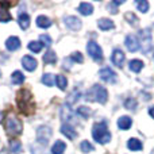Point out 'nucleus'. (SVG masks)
Wrapping results in <instances>:
<instances>
[{
    "label": "nucleus",
    "instance_id": "nucleus-22",
    "mask_svg": "<svg viewBox=\"0 0 154 154\" xmlns=\"http://www.w3.org/2000/svg\"><path fill=\"white\" fill-rule=\"evenodd\" d=\"M61 118L64 120H73L75 119V114L72 112V109L68 106H64L61 108Z\"/></svg>",
    "mask_w": 154,
    "mask_h": 154
},
{
    "label": "nucleus",
    "instance_id": "nucleus-15",
    "mask_svg": "<svg viewBox=\"0 0 154 154\" xmlns=\"http://www.w3.org/2000/svg\"><path fill=\"white\" fill-rule=\"evenodd\" d=\"M131 125H133V120H131L130 116H120L118 119V127L120 130H128L131 127Z\"/></svg>",
    "mask_w": 154,
    "mask_h": 154
},
{
    "label": "nucleus",
    "instance_id": "nucleus-26",
    "mask_svg": "<svg viewBox=\"0 0 154 154\" xmlns=\"http://www.w3.org/2000/svg\"><path fill=\"white\" fill-rule=\"evenodd\" d=\"M43 61H45L46 64H56V62H57L56 53H54V51H51V50L46 51V54L43 56Z\"/></svg>",
    "mask_w": 154,
    "mask_h": 154
},
{
    "label": "nucleus",
    "instance_id": "nucleus-23",
    "mask_svg": "<svg viewBox=\"0 0 154 154\" xmlns=\"http://www.w3.org/2000/svg\"><path fill=\"white\" fill-rule=\"evenodd\" d=\"M128 66H130V69L133 70V72L139 73L142 70V68H143V62H142L141 60H131Z\"/></svg>",
    "mask_w": 154,
    "mask_h": 154
},
{
    "label": "nucleus",
    "instance_id": "nucleus-42",
    "mask_svg": "<svg viewBox=\"0 0 154 154\" xmlns=\"http://www.w3.org/2000/svg\"><path fill=\"white\" fill-rule=\"evenodd\" d=\"M0 76H2V72H0Z\"/></svg>",
    "mask_w": 154,
    "mask_h": 154
},
{
    "label": "nucleus",
    "instance_id": "nucleus-29",
    "mask_svg": "<svg viewBox=\"0 0 154 154\" xmlns=\"http://www.w3.org/2000/svg\"><path fill=\"white\" fill-rule=\"evenodd\" d=\"M43 45L41 42H37V41H31V42L29 43V49L32 51V53H39L41 50H42Z\"/></svg>",
    "mask_w": 154,
    "mask_h": 154
},
{
    "label": "nucleus",
    "instance_id": "nucleus-31",
    "mask_svg": "<svg viewBox=\"0 0 154 154\" xmlns=\"http://www.w3.org/2000/svg\"><path fill=\"white\" fill-rule=\"evenodd\" d=\"M137 106H138V101H137L134 97H127L125 100V107L128 109H131V111H134V109L137 108Z\"/></svg>",
    "mask_w": 154,
    "mask_h": 154
},
{
    "label": "nucleus",
    "instance_id": "nucleus-5",
    "mask_svg": "<svg viewBox=\"0 0 154 154\" xmlns=\"http://www.w3.org/2000/svg\"><path fill=\"white\" fill-rule=\"evenodd\" d=\"M138 42H139V48L142 49L145 54L149 53V50L152 49V32L149 29H143L138 32Z\"/></svg>",
    "mask_w": 154,
    "mask_h": 154
},
{
    "label": "nucleus",
    "instance_id": "nucleus-30",
    "mask_svg": "<svg viewBox=\"0 0 154 154\" xmlns=\"http://www.w3.org/2000/svg\"><path fill=\"white\" fill-rule=\"evenodd\" d=\"M125 18H126V20H127L133 27H137V26H138V22H139V20H138V18H137V16L134 15L133 12H127V14L125 15Z\"/></svg>",
    "mask_w": 154,
    "mask_h": 154
},
{
    "label": "nucleus",
    "instance_id": "nucleus-6",
    "mask_svg": "<svg viewBox=\"0 0 154 154\" xmlns=\"http://www.w3.org/2000/svg\"><path fill=\"white\" fill-rule=\"evenodd\" d=\"M51 135H53V131H51L50 127H48V126H41V127H38L37 130V141L39 145H42V146H46V145L49 143V141H50Z\"/></svg>",
    "mask_w": 154,
    "mask_h": 154
},
{
    "label": "nucleus",
    "instance_id": "nucleus-28",
    "mask_svg": "<svg viewBox=\"0 0 154 154\" xmlns=\"http://www.w3.org/2000/svg\"><path fill=\"white\" fill-rule=\"evenodd\" d=\"M80 97H81V92H80L79 89H75V91H73V92L69 95V97H68V104H69V106H70V104H75Z\"/></svg>",
    "mask_w": 154,
    "mask_h": 154
},
{
    "label": "nucleus",
    "instance_id": "nucleus-12",
    "mask_svg": "<svg viewBox=\"0 0 154 154\" xmlns=\"http://www.w3.org/2000/svg\"><path fill=\"white\" fill-rule=\"evenodd\" d=\"M126 46L130 51H137L139 49V42H138V38L135 35L130 34L126 37Z\"/></svg>",
    "mask_w": 154,
    "mask_h": 154
},
{
    "label": "nucleus",
    "instance_id": "nucleus-4",
    "mask_svg": "<svg viewBox=\"0 0 154 154\" xmlns=\"http://www.w3.org/2000/svg\"><path fill=\"white\" fill-rule=\"evenodd\" d=\"M5 130H7L8 135L16 137L22 133L23 125H22L20 119H18L14 114H8L7 118H5Z\"/></svg>",
    "mask_w": 154,
    "mask_h": 154
},
{
    "label": "nucleus",
    "instance_id": "nucleus-38",
    "mask_svg": "<svg viewBox=\"0 0 154 154\" xmlns=\"http://www.w3.org/2000/svg\"><path fill=\"white\" fill-rule=\"evenodd\" d=\"M70 60L75 62H79V64H81L82 61H84V58H82L81 53H79V51H76V53H73L72 56H70Z\"/></svg>",
    "mask_w": 154,
    "mask_h": 154
},
{
    "label": "nucleus",
    "instance_id": "nucleus-19",
    "mask_svg": "<svg viewBox=\"0 0 154 154\" xmlns=\"http://www.w3.org/2000/svg\"><path fill=\"white\" fill-rule=\"evenodd\" d=\"M18 23H19V26H20L22 30L29 29V26H30V16L27 15V14H20V15H19V18H18Z\"/></svg>",
    "mask_w": 154,
    "mask_h": 154
},
{
    "label": "nucleus",
    "instance_id": "nucleus-41",
    "mask_svg": "<svg viewBox=\"0 0 154 154\" xmlns=\"http://www.w3.org/2000/svg\"><path fill=\"white\" fill-rule=\"evenodd\" d=\"M149 115H150V116H152L153 119H154V106H153V107H150V108H149Z\"/></svg>",
    "mask_w": 154,
    "mask_h": 154
},
{
    "label": "nucleus",
    "instance_id": "nucleus-25",
    "mask_svg": "<svg viewBox=\"0 0 154 154\" xmlns=\"http://www.w3.org/2000/svg\"><path fill=\"white\" fill-rule=\"evenodd\" d=\"M56 82H57V87H58L61 91H65V89H66V87H68V80H66V77H65V76L58 75V76L56 77Z\"/></svg>",
    "mask_w": 154,
    "mask_h": 154
},
{
    "label": "nucleus",
    "instance_id": "nucleus-11",
    "mask_svg": "<svg viewBox=\"0 0 154 154\" xmlns=\"http://www.w3.org/2000/svg\"><path fill=\"white\" fill-rule=\"evenodd\" d=\"M64 20L68 29L73 30V31H77V30L81 29V20L79 18H76V16H66Z\"/></svg>",
    "mask_w": 154,
    "mask_h": 154
},
{
    "label": "nucleus",
    "instance_id": "nucleus-3",
    "mask_svg": "<svg viewBox=\"0 0 154 154\" xmlns=\"http://www.w3.org/2000/svg\"><path fill=\"white\" fill-rule=\"evenodd\" d=\"M85 99H87L88 101H97V103H100V104H104V103H107V99H108V92H107V89L104 87H101V85H99V84H95L87 92Z\"/></svg>",
    "mask_w": 154,
    "mask_h": 154
},
{
    "label": "nucleus",
    "instance_id": "nucleus-40",
    "mask_svg": "<svg viewBox=\"0 0 154 154\" xmlns=\"http://www.w3.org/2000/svg\"><path fill=\"white\" fill-rule=\"evenodd\" d=\"M109 10H111V11H109L111 14H116V12H118V8H115V5L112 4V3L109 4Z\"/></svg>",
    "mask_w": 154,
    "mask_h": 154
},
{
    "label": "nucleus",
    "instance_id": "nucleus-37",
    "mask_svg": "<svg viewBox=\"0 0 154 154\" xmlns=\"http://www.w3.org/2000/svg\"><path fill=\"white\" fill-rule=\"evenodd\" d=\"M42 82L45 85H48V87H51V85L54 84L53 75H50V73H46V75H43L42 76Z\"/></svg>",
    "mask_w": 154,
    "mask_h": 154
},
{
    "label": "nucleus",
    "instance_id": "nucleus-17",
    "mask_svg": "<svg viewBox=\"0 0 154 154\" xmlns=\"http://www.w3.org/2000/svg\"><path fill=\"white\" fill-rule=\"evenodd\" d=\"M79 11H80V14L88 16V15H91V14L93 12V5L91 4V3H80Z\"/></svg>",
    "mask_w": 154,
    "mask_h": 154
},
{
    "label": "nucleus",
    "instance_id": "nucleus-21",
    "mask_svg": "<svg viewBox=\"0 0 154 154\" xmlns=\"http://www.w3.org/2000/svg\"><path fill=\"white\" fill-rule=\"evenodd\" d=\"M127 147L130 150H133V152H138V150L142 149V142L137 138H131L127 142Z\"/></svg>",
    "mask_w": 154,
    "mask_h": 154
},
{
    "label": "nucleus",
    "instance_id": "nucleus-36",
    "mask_svg": "<svg viewBox=\"0 0 154 154\" xmlns=\"http://www.w3.org/2000/svg\"><path fill=\"white\" fill-rule=\"evenodd\" d=\"M31 153L32 154H46L45 152V146L42 145H31Z\"/></svg>",
    "mask_w": 154,
    "mask_h": 154
},
{
    "label": "nucleus",
    "instance_id": "nucleus-20",
    "mask_svg": "<svg viewBox=\"0 0 154 154\" xmlns=\"http://www.w3.org/2000/svg\"><path fill=\"white\" fill-rule=\"evenodd\" d=\"M65 149H66V145L62 141H57L56 143L51 147V154H64Z\"/></svg>",
    "mask_w": 154,
    "mask_h": 154
},
{
    "label": "nucleus",
    "instance_id": "nucleus-24",
    "mask_svg": "<svg viewBox=\"0 0 154 154\" xmlns=\"http://www.w3.org/2000/svg\"><path fill=\"white\" fill-rule=\"evenodd\" d=\"M11 19H12V16H11L10 11L7 10V7H2V8H0V22L7 23V22H10Z\"/></svg>",
    "mask_w": 154,
    "mask_h": 154
},
{
    "label": "nucleus",
    "instance_id": "nucleus-14",
    "mask_svg": "<svg viewBox=\"0 0 154 154\" xmlns=\"http://www.w3.org/2000/svg\"><path fill=\"white\" fill-rule=\"evenodd\" d=\"M61 133L64 134L66 138H69V139H75L76 137H77L76 130L70 125H68V123H65V125L61 126Z\"/></svg>",
    "mask_w": 154,
    "mask_h": 154
},
{
    "label": "nucleus",
    "instance_id": "nucleus-33",
    "mask_svg": "<svg viewBox=\"0 0 154 154\" xmlns=\"http://www.w3.org/2000/svg\"><path fill=\"white\" fill-rule=\"evenodd\" d=\"M10 150L12 153H19L22 150V145L19 141H16V139H12V141L10 142Z\"/></svg>",
    "mask_w": 154,
    "mask_h": 154
},
{
    "label": "nucleus",
    "instance_id": "nucleus-7",
    "mask_svg": "<svg viewBox=\"0 0 154 154\" xmlns=\"http://www.w3.org/2000/svg\"><path fill=\"white\" fill-rule=\"evenodd\" d=\"M87 50H88V54H89V56L92 57L95 61L100 62L101 60H103V51H101V48H100V46H99L96 42H93V41L88 42Z\"/></svg>",
    "mask_w": 154,
    "mask_h": 154
},
{
    "label": "nucleus",
    "instance_id": "nucleus-34",
    "mask_svg": "<svg viewBox=\"0 0 154 154\" xmlns=\"http://www.w3.org/2000/svg\"><path fill=\"white\" fill-rule=\"evenodd\" d=\"M77 114H79L80 116H82L84 119H87V118H89V115H91V109L85 106H81L77 108Z\"/></svg>",
    "mask_w": 154,
    "mask_h": 154
},
{
    "label": "nucleus",
    "instance_id": "nucleus-2",
    "mask_svg": "<svg viewBox=\"0 0 154 154\" xmlns=\"http://www.w3.org/2000/svg\"><path fill=\"white\" fill-rule=\"evenodd\" d=\"M92 137L96 142L101 145H106L111 141V134H109L108 128H107V125L104 122L100 123H95L92 128Z\"/></svg>",
    "mask_w": 154,
    "mask_h": 154
},
{
    "label": "nucleus",
    "instance_id": "nucleus-35",
    "mask_svg": "<svg viewBox=\"0 0 154 154\" xmlns=\"http://www.w3.org/2000/svg\"><path fill=\"white\" fill-rule=\"evenodd\" d=\"M80 149H81L82 153H91V152H93V146L88 141H82L81 145H80Z\"/></svg>",
    "mask_w": 154,
    "mask_h": 154
},
{
    "label": "nucleus",
    "instance_id": "nucleus-16",
    "mask_svg": "<svg viewBox=\"0 0 154 154\" xmlns=\"http://www.w3.org/2000/svg\"><path fill=\"white\" fill-rule=\"evenodd\" d=\"M97 26L100 27L101 30H104V31H107V30H112L115 27V24H114V22L111 20V19H107V18H101V19H99V22H97Z\"/></svg>",
    "mask_w": 154,
    "mask_h": 154
},
{
    "label": "nucleus",
    "instance_id": "nucleus-1",
    "mask_svg": "<svg viewBox=\"0 0 154 154\" xmlns=\"http://www.w3.org/2000/svg\"><path fill=\"white\" fill-rule=\"evenodd\" d=\"M16 103H18V108L20 109L23 114L30 115L34 112V103L31 100V93L27 89H20L18 92V97H16Z\"/></svg>",
    "mask_w": 154,
    "mask_h": 154
},
{
    "label": "nucleus",
    "instance_id": "nucleus-9",
    "mask_svg": "<svg viewBox=\"0 0 154 154\" xmlns=\"http://www.w3.org/2000/svg\"><path fill=\"white\" fill-rule=\"evenodd\" d=\"M126 60V56L120 49H115L112 51V56H111V61L114 65H116L118 68H123V62Z\"/></svg>",
    "mask_w": 154,
    "mask_h": 154
},
{
    "label": "nucleus",
    "instance_id": "nucleus-39",
    "mask_svg": "<svg viewBox=\"0 0 154 154\" xmlns=\"http://www.w3.org/2000/svg\"><path fill=\"white\" fill-rule=\"evenodd\" d=\"M41 43L45 45V46H50L51 45V38L49 37V35H46V34H42L41 35Z\"/></svg>",
    "mask_w": 154,
    "mask_h": 154
},
{
    "label": "nucleus",
    "instance_id": "nucleus-27",
    "mask_svg": "<svg viewBox=\"0 0 154 154\" xmlns=\"http://www.w3.org/2000/svg\"><path fill=\"white\" fill-rule=\"evenodd\" d=\"M12 82L14 84H16V85H19V84H22V82L24 81V76H23V73L22 72H19V70H15V72L12 73Z\"/></svg>",
    "mask_w": 154,
    "mask_h": 154
},
{
    "label": "nucleus",
    "instance_id": "nucleus-8",
    "mask_svg": "<svg viewBox=\"0 0 154 154\" xmlns=\"http://www.w3.org/2000/svg\"><path fill=\"white\" fill-rule=\"evenodd\" d=\"M99 76L106 82H116V75H115V72L111 68H103V69H100Z\"/></svg>",
    "mask_w": 154,
    "mask_h": 154
},
{
    "label": "nucleus",
    "instance_id": "nucleus-18",
    "mask_svg": "<svg viewBox=\"0 0 154 154\" xmlns=\"http://www.w3.org/2000/svg\"><path fill=\"white\" fill-rule=\"evenodd\" d=\"M37 26L41 27V29H49V27L51 26V20L48 18V16H38L37 18Z\"/></svg>",
    "mask_w": 154,
    "mask_h": 154
},
{
    "label": "nucleus",
    "instance_id": "nucleus-32",
    "mask_svg": "<svg viewBox=\"0 0 154 154\" xmlns=\"http://www.w3.org/2000/svg\"><path fill=\"white\" fill-rule=\"evenodd\" d=\"M137 8H138V11H141V12H147L149 11V3L146 2V0H139V2L135 3Z\"/></svg>",
    "mask_w": 154,
    "mask_h": 154
},
{
    "label": "nucleus",
    "instance_id": "nucleus-13",
    "mask_svg": "<svg viewBox=\"0 0 154 154\" xmlns=\"http://www.w3.org/2000/svg\"><path fill=\"white\" fill-rule=\"evenodd\" d=\"M5 48L10 51H15L20 48V39L18 37H10L5 41Z\"/></svg>",
    "mask_w": 154,
    "mask_h": 154
},
{
    "label": "nucleus",
    "instance_id": "nucleus-10",
    "mask_svg": "<svg viewBox=\"0 0 154 154\" xmlns=\"http://www.w3.org/2000/svg\"><path fill=\"white\" fill-rule=\"evenodd\" d=\"M22 65H23V68L26 70H29V72H32V70H35V68H37L38 62L37 60L34 58V57L31 56H24L23 58H22Z\"/></svg>",
    "mask_w": 154,
    "mask_h": 154
}]
</instances>
